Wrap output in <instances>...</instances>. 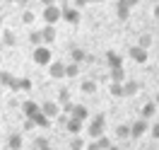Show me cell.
<instances>
[{"instance_id": "obj_1", "label": "cell", "mask_w": 159, "mask_h": 150, "mask_svg": "<svg viewBox=\"0 0 159 150\" xmlns=\"http://www.w3.org/2000/svg\"><path fill=\"white\" fill-rule=\"evenodd\" d=\"M60 12H63V7H58V5H46L43 7V12H41V20H43V24H58L60 22Z\"/></svg>"}, {"instance_id": "obj_2", "label": "cell", "mask_w": 159, "mask_h": 150, "mask_svg": "<svg viewBox=\"0 0 159 150\" xmlns=\"http://www.w3.org/2000/svg\"><path fill=\"white\" fill-rule=\"evenodd\" d=\"M31 58H34V63H36V65H48L51 60H53V53H51V49L46 46V44H41V46H36V49H34Z\"/></svg>"}, {"instance_id": "obj_3", "label": "cell", "mask_w": 159, "mask_h": 150, "mask_svg": "<svg viewBox=\"0 0 159 150\" xmlns=\"http://www.w3.org/2000/svg\"><path fill=\"white\" fill-rule=\"evenodd\" d=\"M104 128H106V114H97L94 119H92L89 128H87V133H89V138H99L101 133H104Z\"/></svg>"}, {"instance_id": "obj_4", "label": "cell", "mask_w": 159, "mask_h": 150, "mask_svg": "<svg viewBox=\"0 0 159 150\" xmlns=\"http://www.w3.org/2000/svg\"><path fill=\"white\" fill-rule=\"evenodd\" d=\"M39 111L46 116V119L53 121V119L60 114V107H58V102H51V99H48V102H41V104H39Z\"/></svg>"}, {"instance_id": "obj_5", "label": "cell", "mask_w": 159, "mask_h": 150, "mask_svg": "<svg viewBox=\"0 0 159 150\" xmlns=\"http://www.w3.org/2000/svg\"><path fill=\"white\" fill-rule=\"evenodd\" d=\"M48 75L53 78V80L65 78V63H63V60H51L48 63Z\"/></svg>"}, {"instance_id": "obj_6", "label": "cell", "mask_w": 159, "mask_h": 150, "mask_svg": "<svg viewBox=\"0 0 159 150\" xmlns=\"http://www.w3.org/2000/svg\"><path fill=\"white\" fill-rule=\"evenodd\" d=\"M147 131H149L147 119H138L133 126H130V138H140V136H145Z\"/></svg>"}, {"instance_id": "obj_7", "label": "cell", "mask_w": 159, "mask_h": 150, "mask_svg": "<svg viewBox=\"0 0 159 150\" xmlns=\"http://www.w3.org/2000/svg\"><path fill=\"white\" fill-rule=\"evenodd\" d=\"M128 56H130L133 60H135L138 65H145V63H147V49H140L138 44H135V46H130Z\"/></svg>"}, {"instance_id": "obj_8", "label": "cell", "mask_w": 159, "mask_h": 150, "mask_svg": "<svg viewBox=\"0 0 159 150\" xmlns=\"http://www.w3.org/2000/svg\"><path fill=\"white\" fill-rule=\"evenodd\" d=\"M60 20L68 22V24H80V10H77V7H63Z\"/></svg>"}, {"instance_id": "obj_9", "label": "cell", "mask_w": 159, "mask_h": 150, "mask_svg": "<svg viewBox=\"0 0 159 150\" xmlns=\"http://www.w3.org/2000/svg\"><path fill=\"white\" fill-rule=\"evenodd\" d=\"M65 128H68L70 136H80L82 133V128H84V121L80 119H72V116H68V121H65Z\"/></svg>"}, {"instance_id": "obj_10", "label": "cell", "mask_w": 159, "mask_h": 150, "mask_svg": "<svg viewBox=\"0 0 159 150\" xmlns=\"http://www.w3.org/2000/svg\"><path fill=\"white\" fill-rule=\"evenodd\" d=\"M39 31H41V41H43L46 46L56 41V27H53V24H43Z\"/></svg>"}, {"instance_id": "obj_11", "label": "cell", "mask_w": 159, "mask_h": 150, "mask_svg": "<svg viewBox=\"0 0 159 150\" xmlns=\"http://www.w3.org/2000/svg\"><path fill=\"white\" fill-rule=\"evenodd\" d=\"M138 92H140L138 80H133V78H125V80H123V94H125V97H133V94H138Z\"/></svg>"}, {"instance_id": "obj_12", "label": "cell", "mask_w": 159, "mask_h": 150, "mask_svg": "<svg viewBox=\"0 0 159 150\" xmlns=\"http://www.w3.org/2000/svg\"><path fill=\"white\" fill-rule=\"evenodd\" d=\"M68 116H72V119H80V121H84L87 116H89V109L84 107V104H72V109H70Z\"/></svg>"}, {"instance_id": "obj_13", "label": "cell", "mask_w": 159, "mask_h": 150, "mask_svg": "<svg viewBox=\"0 0 159 150\" xmlns=\"http://www.w3.org/2000/svg\"><path fill=\"white\" fill-rule=\"evenodd\" d=\"M36 111H39V104H36L34 99H24V102H22V116H24V119L34 116Z\"/></svg>"}, {"instance_id": "obj_14", "label": "cell", "mask_w": 159, "mask_h": 150, "mask_svg": "<svg viewBox=\"0 0 159 150\" xmlns=\"http://www.w3.org/2000/svg\"><path fill=\"white\" fill-rule=\"evenodd\" d=\"M130 10H133V7H128L125 0H118V2H116V17H118L120 22H125L130 17Z\"/></svg>"}, {"instance_id": "obj_15", "label": "cell", "mask_w": 159, "mask_h": 150, "mask_svg": "<svg viewBox=\"0 0 159 150\" xmlns=\"http://www.w3.org/2000/svg\"><path fill=\"white\" fill-rule=\"evenodd\" d=\"M10 90H15V92H29L31 90V80L29 78H15V82H12V87Z\"/></svg>"}, {"instance_id": "obj_16", "label": "cell", "mask_w": 159, "mask_h": 150, "mask_svg": "<svg viewBox=\"0 0 159 150\" xmlns=\"http://www.w3.org/2000/svg\"><path fill=\"white\" fill-rule=\"evenodd\" d=\"M0 44L7 46V49L17 46V36H15V31H12V29H2V39H0Z\"/></svg>"}, {"instance_id": "obj_17", "label": "cell", "mask_w": 159, "mask_h": 150, "mask_svg": "<svg viewBox=\"0 0 159 150\" xmlns=\"http://www.w3.org/2000/svg\"><path fill=\"white\" fill-rule=\"evenodd\" d=\"M154 114H157V104H154V102H147V104H142V109H140V119H152V116H154Z\"/></svg>"}, {"instance_id": "obj_18", "label": "cell", "mask_w": 159, "mask_h": 150, "mask_svg": "<svg viewBox=\"0 0 159 150\" xmlns=\"http://www.w3.org/2000/svg\"><path fill=\"white\" fill-rule=\"evenodd\" d=\"M106 63H109V68H120L123 58H120V53H116V51H106Z\"/></svg>"}, {"instance_id": "obj_19", "label": "cell", "mask_w": 159, "mask_h": 150, "mask_svg": "<svg viewBox=\"0 0 159 150\" xmlns=\"http://www.w3.org/2000/svg\"><path fill=\"white\" fill-rule=\"evenodd\" d=\"M22 143H24V136H22V133H12L10 138H7V148L10 150H20Z\"/></svg>"}, {"instance_id": "obj_20", "label": "cell", "mask_w": 159, "mask_h": 150, "mask_svg": "<svg viewBox=\"0 0 159 150\" xmlns=\"http://www.w3.org/2000/svg\"><path fill=\"white\" fill-rule=\"evenodd\" d=\"M29 119L34 121V126H39V128H48V126H51V119H46L41 111H36V114H34V116H29Z\"/></svg>"}, {"instance_id": "obj_21", "label": "cell", "mask_w": 159, "mask_h": 150, "mask_svg": "<svg viewBox=\"0 0 159 150\" xmlns=\"http://www.w3.org/2000/svg\"><path fill=\"white\" fill-rule=\"evenodd\" d=\"M80 90L84 92V94H94V92L99 90V85H97L94 80H82L80 82Z\"/></svg>"}, {"instance_id": "obj_22", "label": "cell", "mask_w": 159, "mask_h": 150, "mask_svg": "<svg viewBox=\"0 0 159 150\" xmlns=\"http://www.w3.org/2000/svg\"><path fill=\"white\" fill-rule=\"evenodd\" d=\"M152 44H154V36H152V34H147V31L138 36V46H140V49H149Z\"/></svg>"}, {"instance_id": "obj_23", "label": "cell", "mask_w": 159, "mask_h": 150, "mask_svg": "<svg viewBox=\"0 0 159 150\" xmlns=\"http://www.w3.org/2000/svg\"><path fill=\"white\" fill-rule=\"evenodd\" d=\"M12 82H15V75L10 70H0V85L2 87H12Z\"/></svg>"}, {"instance_id": "obj_24", "label": "cell", "mask_w": 159, "mask_h": 150, "mask_svg": "<svg viewBox=\"0 0 159 150\" xmlns=\"http://www.w3.org/2000/svg\"><path fill=\"white\" fill-rule=\"evenodd\" d=\"M125 80V68H111V82H123Z\"/></svg>"}, {"instance_id": "obj_25", "label": "cell", "mask_w": 159, "mask_h": 150, "mask_svg": "<svg viewBox=\"0 0 159 150\" xmlns=\"http://www.w3.org/2000/svg\"><path fill=\"white\" fill-rule=\"evenodd\" d=\"M109 92H111V97H116V99H120V97H125V94H123V82H111Z\"/></svg>"}, {"instance_id": "obj_26", "label": "cell", "mask_w": 159, "mask_h": 150, "mask_svg": "<svg viewBox=\"0 0 159 150\" xmlns=\"http://www.w3.org/2000/svg\"><path fill=\"white\" fill-rule=\"evenodd\" d=\"M84 145H87V143H84L82 136H72V138H70V150H84Z\"/></svg>"}, {"instance_id": "obj_27", "label": "cell", "mask_w": 159, "mask_h": 150, "mask_svg": "<svg viewBox=\"0 0 159 150\" xmlns=\"http://www.w3.org/2000/svg\"><path fill=\"white\" fill-rule=\"evenodd\" d=\"M70 58H72V63H82V60H87V51H82V49H72Z\"/></svg>"}, {"instance_id": "obj_28", "label": "cell", "mask_w": 159, "mask_h": 150, "mask_svg": "<svg viewBox=\"0 0 159 150\" xmlns=\"http://www.w3.org/2000/svg\"><path fill=\"white\" fill-rule=\"evenodd\" d=\"M80 75V63H70L65 65V78H77Z\"/></svg>"}, {"instance_id": "obj_29", "label": "cell", "mask_w": 159, "mask_h": 150, "mask_svg": "<svg viewBox=\"0 0 159 150\" xmlns=\"http://www.w3.org/2000/svg\"><path fill=\"white\" fill-rule=\"evenodd\" d=\"M116 136H118L120 140H123V138H130V126H125V123H118V126H116Z\"/></svg>"}, {"instance_id": "obj_30", "label": "cell", "mask_w": 159, "mask_h": 150, "mask_svg": "<svg viewBox=\"0 0 159 150\" xmlns=\"http://www.w3.org/2000/svg\"><path fill=\"white\" fill-rule=\"evenodd\" d=\"M97 145H99V148H101V150H109V148H111V145H113V140H111V138H109V136H104V133H101L99 138H97Z\"/></svg>"}, {"instance_id": "obj_31", "label": "cell", "mask_w": 159, "mask_h": 150, "mask_svg": "<svg viewBox=\"0 0 159 150\" xmlns=\"http://www.w3.org/2000/svg\"><path fill=\"white\" fill-rule=\"evenodd\" d=\"M34 22H36V15H34L31 10L22 12V24H34Z\"/></svg>"}, {"instance_id": "obj_32", "label": "cell", "mask_w": 159, "mask_h": 150, "mask_svg": "<svg viewBox=\"0 0 159 150\" xmlns=\"http://www.w3.org/2000/svg\"><path fill=\"white\" fill-rule=\"evenodd\" d=\"M29 41L34 44V46H41V44H43V41H41V31H31V34H29Z\"/></svg>"}, {"instance_id": "obj_33", "label": "cell", "mask_w": 159, "mask_h": 150, "mask_svg": "<svg viewBox=\"0 0 159 150\" xmlns=\"http://www.w3.org/2000/svg\"><path fill=\"white\" fill-rule=\"evenodd\" d=\"M149 133H152V138H157V140H159V121L152 126V128H149Z\"/></svg>"}, {"instance_id": "obj_34", "label": "cell", "mask_w": 159, "mask_h": 150, "mask_svg": "<svg viewBox=\"0 0 159 150\" xmlns=\"http://www.w3.org/2000/svg\"><path fill=\"white\" fill-rule=\"evenodd\" d=\"M72 2H75V7H77V10H82L84 5H89V0H72Z\"/></svg>"}, {"instance_id": "obj_35", "label": "cell", "mask_w": 159, "mask_h": 150, "mask_svg": "<svg viewBox=\"0 0 159 150\" xmlns=\"http://www.w3.org/2000/svg\"><path fill=\"white\" fill-rule=\"evenodd\" d=\"M34 128V121L31 119H24V131H31Z\"/></svg>"}, {"instance_id": "obj_36", "label": "cell", "mask_w": 159, "mask_h": 150, "mask_svg": "<svg viewBox=\"0 0 159 150\" xmlns=\"http://www.w3.org/2000/svg\"><path fill=\"white\" fill-rule=\"evenodd\" d=\"M84 150H101V148L97 145V140H94V143H89V145H84Z\"/></svg>"}, {"instance_id": "obj_37", "label": "cell", "mask_w": 159, "mask_h": 150, "mask_svg": "<svg viewBox=\"0 0 159 150\" xmlns=\"http://www.w3.org/2000/svg\"><path fill=\"white\" fill-rule=\"evenodd\" d=\"M125 2H128V7H135V5H138L140 0H125Z\"/></svg>"}, {"instance_id": "obj_38", "label": "cell", "mask_w": 159, "mask_h": 150, "mask_svg": "<svg viewBox=\"0 0 159 150\" xmlns=\"http://www.w3.org/2000/svg\"><path fill=\"white\" fill-rule=\"evenodd\" d=\"M41 2H43V7L46 5H56V0H41Z\"/></svg>"}, {"instance_id": "obj_39", "label": "cell", "mask_w": 159, "mask_h": 150, "mask_svg": "<svg viewBox=\"0 0 159 150\" xmlns=\"http://www.w3.org/2000/svg\"><path fill=\"white\" fill-rule=\"evenodd\" d=\"M154 17H157V20H159V2H157V5H154Z\"/></svg>"}, {"instance_id": "obj_40", "label": "cell", "mask_w": 159, "mask_h": 150, "mask_svg": "<svg viewBox=\"0 0 159 150\" xmlns=\"http://www.w3.org/2000/svg\"><path fill=\"white\" fill-rule=\"evenodd\" d=\"M39 150H53V148H51L48 143H46V145H39Z\"/></svg>"}, {"instance_id": "obj_41", "label": "cell", "mask_w": 159, "mask_h": 150, "mask_svg": "<svg viewBox=\"0 0 159 150\" xmlns=\"http://www.w3.org/2000/svg\"><path fill=\"white\" fill-rule=\"evenodd\" d=\"M17 5H29V0H15Z\"/></svg>"}, {"instance_id": "obj_42", "label": "cell", "mask_w": 159, "mask_h": 150, "mask_svg": "<svg viewBox=\"0 0 159 150\" xmlns=\"http://www.w3.org/2000/svg\"><path fill=\"white\" fill-rule=\"evenodd\" d=\"M2 49H5V46H2V44H0V60H2Z\"/></svg>"}, {"instance_id": "obj_43", "label": "cell", "mask_w": 159, "mask_h": 150, "mask_svg": "<svg viewBox=\"0 0 159 150\" xmlns=\"http://www.w3.org/2000/svg\"><path fill=\"white\" fill-rule=\"evenodd\" d=\"M154 104H159V92H157V99H154Z\"/></svg>"}, {"instance_id": "obj_44", "label": "cell", "mask_w": 159, "mask_h": 150, "mask_svg": "<svg viewBox=\"0 0 159 150\" xmlns=\"http://www.w3.org/2000/svg\"><path fill=\"white\" fill-rule=\"evenodd\" d=\"M89 2H104V0H89Z\"/></svg>"}, {"instance_id": "obj_45", "label": "cell", "mask_w": 159, "mask_h": 150, "mask_svg": "<svg viewBox=\"0 0 159 150\" xmlns=\"http://www.w3.org/2000/svg\"><path fill=\"white\" fill-rule=\"evenodd\" d=\"M5 2H15V0H5Z\"/></svg>"}, {"instance_id": "obj_46", "label": "cell", "mask_w": 159, "mask_h": 150, "mask_svg": "<svg viewBox=\"0 0 159 150\" xmlns=\"http://www.w3.org/2000/svg\"><path fill=\"white\" fill-rule=\"evenodd\" d=\"M0 24H2V17H0Z\"/></svg>"}, {"instance_id": "obj_47", "label": "cell", "mask_w": 159, "mask_h": 150, "mask_svg": "<svg viewBox=\"0 0 159 150\" xmlns=\"http://www.w3.org/2000/svg\"><path fill=\"white\" fill-rule=\"evenodd\" d=\"M157 58H159V53H157Z\"/></svg>"}]
</instances>
